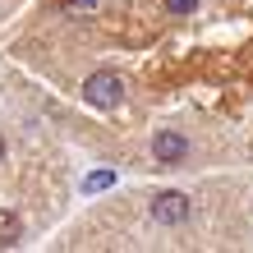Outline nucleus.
Listing matches in <instances>:
<instances>
[{
    "mask_svg": "<svg viewBox=\"0 0 253 253\" xmlns=\"http://www.w3.org/2000/svg\"><path fill=\"white\" fill-rule=\"evenodd\" d=\"M83 101H87V106L111 111V106H120V101H125V83L115 79V74H106V69H101V74H92V79L83 83Z\"/></svg>",
    "mask_w": 253,
    "mask_h": 253,
    "instance_id": "f257e3e1",
    "label": "nucleus"
},
{
    "mask_svg": "<svg viewBox=\"0 0 253 253\" xmlns=\"http://www.w3.org/2000/svg\"><path fill=\"white\" fill-rule=\"evenodd\" d=\"M152 221L157 226H180V221H189V198L184 193H157L152 198Z\"/></svg>",
    "mask_w": 253,
    "mask_h": 253,
    "instance_id": "f03ea898",
    "label": "nucleus"
},
{
    "mask_svg": "<svg viewBox=\"0 0 253 253\" xmlns=\"http://www.w3.org/2000/svg\"><path fill=\"white\" fill-rule=\"evenodd\" d=\"M189 152V143L180 138V133H170V129H161L157 138H152V157L161 161V166H170V161H180Z\"/></svg>",
    "mask_w": 253,
    "mask_h": 253,
    "instance_id": "7ed1b4c3",
    "label": "nucleus"
},
{
    "mask_svg": "<svg viewBox=\"0 0 253 253\" xmlns=\"http://www.w3.org/2000/svg\"><path fill=\"white\" fill-rule=\"evenodd\" d=\"M23 240V221H19V212H5L0 207V249H14Z\"/></svg>",
    "mask_w": 253,
    "mask_h": 253,
    "instance_id": "20e7f679",
    "label": "nucleus"
},
{
    "mask_svg": "<svg viewBox=\"0 0 253 253\" xmlns=\"http://www.w3.org/2000/svg\"><path fill=\"white\" fill-rule=\"evenodd\" d=\"M115 184V170H92L83 180V193H101V189H111Z\"/></svg>",
    "mask_w": 253,
    "mask_h": 253,
    "instance_id": "39448f33",
    "label": "nucleus"
},
{
    "mask_svg": "<svg viewBox=\"0 0 253 253\" xmlns=\"http://www.w3.org/2000/svg\"><path fill=\"white\" fill-rule=\"evenodd\" d=\"M166 9L170 14H193V9H198V0H166Z\"/></svg>",
    "mask_w": 253,
    "mask_h": 253,
    "instance_id": "423d86ee",
    "label": "nucleus"
},
{
    "mask_svg": "<svg viewBox=\"0 0 253 253\" xmlns=\"http://www.w3.org/2000/svg\"><path fill=\"white\" fill-rule=\"evenodd\" d=\"M0 157H5V138H0Z\"/></svg>",
    "mask_w": 253,
    "mask_h": 253,
    "instance_id": "0eeeda50",
    "label": "nucleus"
}]
</instances>
